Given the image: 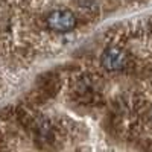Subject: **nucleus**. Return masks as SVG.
Here are the masks:
<instances>
[{"label":"nucleus","instance_id":"1","mask_svg":"<svg viewBox=\"0 0 152 152\" xmlns=\"http://www.w3.org/2000/svg\"><path fill=\"white\" fill-rule=\"evenodd\" d=\"M46 23L47 28L55 32H69L76 26V17L69 9H58L47 15Z\"/></svg>","mask_w":152,"mask_h":152},{"label":"nucleus","instance_id":"2","mask_svg":"<svg viewBox=\"0 0 152 152\" xmlns=\"http://www.w3.org/2000/svg\"><path fill=\"white\" fill-rule=\"evenodd\" d=\"M102 66L110 70V72H116L122 70L126 66V55L122 49L119 47H108L104 55H102Z\"/></svg>","mask_w":152,"mask_h":152}]
</instances>
